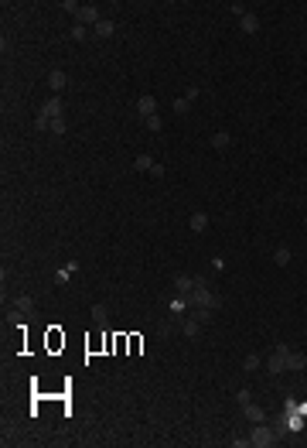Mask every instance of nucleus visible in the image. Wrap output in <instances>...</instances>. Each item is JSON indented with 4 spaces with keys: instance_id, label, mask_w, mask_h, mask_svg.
Wrapping results in <instances>:
<instances>
[{
    "instance_id": "1",
    "label": "nucleus",
    "mask_w": 307,
    "mask_h": 448,
    "mask_svg": "<svg viewBox=\"0 0 307 448\" xmlns=\"http://www.w3.org/2000/svg\"><path fill=\"white\" fill-rule=\"evenodd\" d=\"M62 116V96H48L41 106V113L34 116V130H48V123Z\"/></svg>"
},
{
    "instance_id": "19",
    "label": "nucleus",
    "mask_w": 307,
    "mask_h": 448,
    "mask_svg": "<svg viewBox=\"0 0 307 448\" xmlns=\"http://www.w3.org/2000/svg\"><path fill=\"white\" fill-rule=\"evenodd\" d=\"M273 263H277V267H287V263H290V250H283V246H280L277 253H273Z\"/></svg>"
},
{
    "instance_id": "29",
    "label": "nucleus",
    "mask_w": 307,
    "mask_h": 448,
    "mask_svg": "<svg viewBox=\"0 0 307 448\" xmlns=\"http://www.w3.org/2000/svg\"><path fill=\"white\" fill-rule=\"evenodd\" d=\"M69 274H72L69 267H65V271H58V274H55V284H69Z\"/></svg>"
},
{
    "instance_id": "4",
    "label": "nucleus",
    "mask_w": 307,
    "mask_h": 448,
    "mask_svg": "<svg viewBox=\"0 0 307 448\" xmlns=\"http://www.w3.org/2000/svg\"><path fill=\"white\" fill-rule=\"evenodd\" d=\"M287 356H290V346H283V342H280V346L273 349V356L266 360V370H270V373H273V376L287 373Z\"/></svg>"
},
{
    "instance_id": "12",
    "label": "nucleus",
    "mask_w": 307,
    "mask_h": 448,
    "mask_svg": "<svg viewBox=\"0 0 307 448\" xmlns=\"http://www.w3.org/2000/svg\"><path fill=\"white\" fill-rule=\"evenodd\" d=\"M188 226H191L195 233H205V230H209V216H205V212H191Z\"/></svg>"
},
{
    "instance_id": "6",
    "label": "nucleus",
    "mask_w": 307,
    "mask_h": 448,
    "mask_svg": "<svg viewBox=\"0 0 307 448\" xmlns=\"http://www.w3.org/2000/svg\"><path fill=\"white\" fill-rule=\"evenodd\" d=\"M174 288H178L181 298H191V291H195V277H191V274H178V277H174Z\"/></svg>"
},
{
    "instance_id": "17",
    "label": "nucleus",
    "mask_w": 307,
    "mask_h": 448,
    "mask_svg": "<svg viewBox=\"0 0 307 448\" xmlns=\"http://www.w3.org/2000/svg\"><path fill=\"white\" fill-rule=\"evenodd\" d=\"M239 21H242V31H249V34L260 31V17L256 14H246V17H239Z\"/></svg>"
},
{
    "instance_id": "22",
    "label": "nucleus",
    "mask_w": 307,
    "mask_h": 448,
    "mask_svg": "<svg viewBox=\"0 0 307 448\" xmlns=\"http://www.w3.org/2000/svg\"><path fill=\"white\" fill-rule=\"evenodd\" d=\"M48 130H52V133H65V130H69L65 116H58V120H52V123H48Z\"/></svg>"
},
{
    "instance_id": "3",
    "label": "nucleus",
    "mask_w": 307,
    "mask_h": 448,
    "mask_svg": "<svg viewBox=\"0 0 307 448\" xmlns=\"http://www.w3.org/2000/svg\"><path fill=\"white\" fill-rule=\"evenodd\" d=\"M277 428L273 424H266V421H260V424H252V434H249V445H256V448H270L273 441H277Z\"/></svg>"
},
{
    "instance_id": "16",
    "label": "nucleus",
    "mask_w": 307,
    "mask_h": 448,
    "mask_svg": "<svg viewBox=\"0 0 307 448\" xmlns=\"http://www.w3.org/2000/svg\"><path fill=\"white\" fill-rule=\"evenodd\" d=\"M154 164H157V161H154L150 154H140V158L133 161V168H137V171H154Z\"/></svg>"
},
{
    "instance_id": "5",
    "label": "nucleus",
    "mask_w": 307,
    "mask_h": 448,
    "mask_svg": "<svg viewBox=\"0 0 307 448\" xmlns=\"http://www.w3.org/2000/svg\"><path fill=\"white\" fill-rule=\"evenodd\" d=\"M99 21H103V17H99V11L92 7V4H89V7H79V14H75V24H92V28H96Z\"/></svg>"
},
{
    "instance_id": "9",
    "label": "nucleus",
    "mask_w": 307,
    "mask_h": 448,
    "mask_svg": "<svg viewBox=\"0 0 307 448\" xmlns=\"http://www.w3.org/2000/svg\"><path fill=\"white\" fill-rule=\"evenodd\" d=\"M242 414H246V418H249V424H260V421H266V414H263V407L260 404H242Z\"/></svg>"
},
{
    "instance_id": "13",
    "label": "nucleus",
    "mask_w": 307,
    "mask_h": 448,
    "mask_svg": "<svg viewBox=\"0 0 307 448\" xmlns=\"http://www.w3.org/2000/svg\"><path fill=\"white\" fill-rule=\"evenodd\" d=\"M58 349H65V335L58 332V329H52L48 332V352H58Z\"/></svg>"
},
{
    "instance_id": "30",
    "label": "nucleus",
    "mask_w": 307,
    "mask_h": 448,
    "mask_svg": "<svg viewBox=\"0 0 307 448\" xmlns=\"http://www.w3.org/2000/svg\"><path fill=\"white\" fill-rule=\"evenodd\" d=\"M85 349H89V352H103V342H99V339H89Z\"/></svg>"
},
{
    "instance_id": "27",
    "label": "nucleus",
    "mask_w": 307,
    "mask_h": 448,
    "mask_svg": "<svg viewBox=\"0 0 307 448\" xmlns=\"http://www.w3.org/2000/svg\"><path fill=\"white\" fill-rule=\"evenodd\" d=\"M62 7H65L69 14H79V7H82V4H75V0H62Z\"/></svg>"
},
{
    "instance_id": "10",
    "label": "nucleus",
    "mask_w": 307,
    "mask_h": 448,
    "mask_svg": "<svg viewBox=\"0 0 307 448\" xmlns=\"http://www.w3.org/2000/svg\"><path fill=\"white\" fill-rule=\"evenodd\" d=\"M137 110H140V116H154L157 113V100H154V96H140Z\"/></svg>"
},
{
    "instance_id": "31",
    "label": "nucleus",
    "mask_w": 307,
    "mask_h": 448,
    "mask_svg": "<svg viewBox=\"0 0 307 448\" xmlns=\"http://www.w3.org/2000/svg\"><path fill=\"white\" fill-rule=\"evenodd\" d=\"M236 400L239 404H249V390H236Z\"/></svg>"
},
{
    "instance_id": "21",
    "label": "nucleus",
    "mask_w": 307,
    "mask_h": 448,
    "mask_svg": "<svg viewBox=\"0 0 307 448\" xmlns=\"http://www.w3.org/2000/svg\"><path fill=\"white\" fill-rule=\"evenodd\" d=\"M188 110H191V100H188V96H181V100H174V113H178V116H184Z\"/></svg>"
},
{
    "instance_id": "28",
    "label": "nucleus",
    "mask_w": 307,
    "mask_h": 448,
    "mask_svg": "<svg viewBox=\"0 0 307 448\" xmlns=\"http://www.w3.org/2000/svg\"><path fill=\"white\" fill-rule=\"evenodd\" d=\"M143 120H147V127H150V130H161V116L154 113V116H143Z\"/></svg>"
},
{
    "instance_id": "26",
    "label": "nucleus",
    "mask_w": 307,
    "mask_h": 448,
    "mask_svg": "<svg viewBox=\"0 0 307 448\" xmlns=\"http://www.w3.org/2000/svg\"><path fill=\"white\" fill-rule=\"evenodd\" d=\"M229 11H232L236 17H246V4H239V0H232V4H229Z\"/></svg>"
},
{
    "instance_id": "8",
    "label": "nucleus",
    "mask_w": 307,
    "mask_h": 448,
    "mask_svg": "<svg viewBox=\"0 0 307 448\" xmlns=\"http://www.w3.org/2000/svg\"><path fill=\"white\" fill-rule=\"evenodd\" d=\"M48 86H52V93L58 96L62 89L69 86V75H65V72H58V69H55V72H48Z\"/></svg>"
},
{
    "instance_id": "20",
    "label": "nucleus",
    "mask_w": 307,
    "mask_h": 448,
    "mask_svg": "<svg viewBox=\"0 0 307 448\" xmlns=\"http://www.w3.org/2000/svg\"><path fill=\"white\" fill-rule=\"evenodd\" d=\"M69 38H72V41H85V38H89V31H85V24H75V28L69 31Z\"/></svg>"
},
{
    "instance_id": "32",
    "label": "nucleus",
    "mask_w": 307,
    "mask_h": 448,
    "mask_svg": "<svg viewBox=\"0 0 307 448\" xmlns=\"http://www.w3.org/2000/svg\"><path fill=\"white\" fill-rule=\"evenodd\" d=\"M92 315H96V322H106V308H103V304H96V311H92Z\"/></svg>"
},
{
    "instance_id": "11",
    "label": "nucleus",
    "mask_w": 307,
    "mask_h": 448,
    "mask_svg": "<svg viewBox=\"0 0 307 448\" xmlns=\"http://www.w3.org/2000/svg\"><path fill=\"white\" fill-rule=\"evenodd\" d=\"M181 332L188 335V339H198V332H201V322H198L195 315H191V318H184V322H181Z\"/></svg>"
},
{
    "instance_id": "15",
    "label": "nucleus",
    "mask_w": 307,
    "mask_h": 448,
    "mask_svg": "<svg viewBox=\"0 0 307 448\" xmlns=\"http://www.w3.org/2000/svg\"><path fill=\"white\" fill-rule=\"evenodd\" d=\"M212 147H215V151H229V147H232V137H229V133H215V137H212Z\"/></svg>"
},
{
    "instance_id": "33",
    "label": "nucleus",
    "mask_w": 307,
    "mask_h": 448,
    "mask_svg": "<svg viewBox=\"0 0 307 448\" xmlns=\"http://www.w3.org/2000/svg\"><path fill=\"white\" fill-rule=\"evenodd\" d=\"M297 411H300V414L307 418V400H304V404H297Z\"/></svg>"
},
{
    "instance_id": "24",
    "label": "nucleus",
    "mask_w": 307,
    "mask_h": 448,
    "mask_svg": "<svg viewBox=\"0 0 307 448\" xmlns=\"http://www.w3.org/2000/svg\"><path fill=\"white\" fill-rule=\"evenodd\" d=\"M260 356H246V363H242V370H246V373H252V370H260Z\"/></svg>"
},
{
    "instance_id": "25",
    "label": "nucleus",
    "mask_w": 307,
    "mask_h": 448,
    "mask_svg": "<svg viewBox=\"0 0 307 448\" xmlns=\"http://www.w3.org/2000/svg\"><path fill=\"white\" fill-rule=\"evenodd\" d=\"M212 315H215L212 308H195V318H198V322H212Z\"/></svg>"
},
{
    "instance_id": "23",
    "label": "nucleus",
    "mask_w": 307,
    "mask_h": 448,
    "mask_svg": "<svg viewBox=\"0 0 307 448\" xmlns=\"http://www.w3.org/2000/svg\"><path fill=\"white\" fill-rule=\"evenodd\" d=\"M184 308H188V298H181V294H178V298L171 301V315H181Z\"/></svg>"
},
{
    "instance_id": "7",
    "label": "nucleus",
    "mask_w": 307,
    "mask_h": 448,
    "mask_svg": "<svg viewBox=\"0 0 307 448\" xmlns=\"http://www.w3.org/2000/svg\"><path fill=\"white\" fill-rule=\"evenodd\" d=\"M113 31H116V24H113L110 17H103L96 28H92V38H103V41H106V38H113Z\"/></svg>"
},
{
    "instance_id": "18",
    "label": "nucleus",
    "mask_w": 307,
    "mask_h": 448,
    "mask_svg": "<svg viewBox=\"0 0 307 448\" xmlns=\"http://www.w3.org/2000/svg\"><path fill=\"white\" fill-rule=\"evenodd\" d=\"M31 304H34V298H31V294H21V298H14V308H17V311H31Z\"/></svg>"
},
{
    "instance_id": "2",
    "label": "nucleus",
    "mask_w": 307,
    "mask_h": 448,
    "mask_svg": "<svg viewBox=\"0 0 307 448\" xmlns=\"http://www.w3.org/2000/svg\"><path fill=\"white\" fill-rule=\"evenodd\" d=\"M188 301L195 304V308H212V311H215V308H219V294L209 291L205 281H195V291H191V298H188Z\"/></svg>"
},
{
    "instance_id": "14",
    "label": "nucleus",
    "mask_w": 307,
    "mask_h": 448,
    "mask_svg": "<svg viewBox=\"0 0 307 448\" xmlns=\"http://www.w3.org/2000/svg\"><path fill=\"white\" fill-rule=\"evenodd\" d=\"M304 366H307V360L300 356V352H293V349H290V356H287V370H297V373H300Z\"/></svg>"
}]
</instances>
